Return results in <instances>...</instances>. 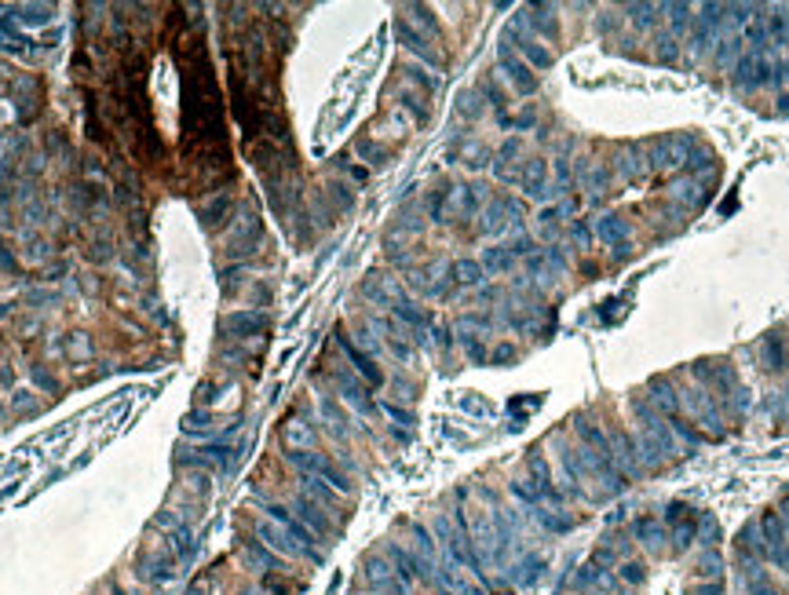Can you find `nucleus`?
<instances>
[{
  "mask_svg": "<svg viewBox=\"0 0 789 595\" xmlns=\"http://www.w3.org/2000/svg\"><path fill=\"white\" fill-rule=\"evenodd\" d=\"M340 347L347 351V358L355 362V369H359V373H362V376H365L369 383H380V380H384V373H380V369L373 365V358H369V355H362V351H359L355 344H351L347 336H340Z\"/></svg>",
  "mask_w": 789,
  "mask_h": 595,
  "instance_id": "obj_8",
  "label": "nucleus"
},
{
  "mask_svg": "<svg viewBox=\"0 0 789 595\" xmlns=\"http://www.w3.org/2000/svg\"><path fill=\"white\" fill-rule=\"evenodd\" d=\"M340 391H344V398L351 402V406H359L362 413H369V409H373V402L365 398V391L359 388V383H351V380H340Z\"/></svg>",
  "mask_w": 789,
  "mask_h": 595,
  "instance_id": "obj_17",
  "label": "nucleus"
},
{
  "mask_svg": "<svg viewBox=\"0 0 789 595\" xmlns=\"http://www.w3.org/2000/svg\"><path fill=\"white\" fill-rule=\"evenodd\" d=\"M241 595H260V592H241Z\"/></svg>",
  "mask_w": 789,
  "mask_h": 595,
  "instance_id": "obj_36",
  "label": "nucleus"
},
{
  "mask_svg": "<svg viewBox=\"0 0 789 595\" xmlns=\"http://www.w3.org/2000/svg\"><path fill=\"white\" fill-rule=\"evenodd\" d=\"M395 314H398L402 321H410L413 329H424V325H428V314H424V311H417L413 303H406V300H398V303H395Z\"/></svg>",
  "mask_w": 789,
  "mask_h": 595,
  "instance_id": "obj_15",
  "label": "nucleus"
},
{
  "mask_svg": "<svg viewBox=\"0 0 789 595\" xmlns=\"http://www.w3.org/2000/svg\"><path fill=\"white\" fill-rule=\"evenodd\" d=\"M764 355H767V369H782V365H786V358H782V340H779V336H767Z\"/></svg>",
  "mask_w": 789,
  "mask_h": 595,
  "instance_id": "obj_20",
  "label": "nucleus"
},
{
  "mask_svg": "<svg viewBox=\"0 0 789 595\" xmlns=\"http://www.w3.org/2000/svg\"><path fill=\"white\" fill-rule=\"evenodd\" d=\"M395 34H398V41H402V44H406V47H410V52H417V55H421L424 62H431V66H442V59H439V52H435V47H428V41H424L421 34H413V29H410V22H402V19H398V26H395Z\"/></svg>",
  "mask_w": 789,
  "mask_h": 595,
  "instance_id": "obj_4",
  "label": "nucleus"
},
{
  "mask_svg": "<svg viewBox=\"0 0 789 595\" xmlns=\"http://www.w3.org/2000/svg\"><path fill=\"white\" fill-rule=\"evenodd\" d=\"M289 460H293L303 475H314V478H321V482H329V486H333L336 493H347V490H351L347 475H344V471H336L326 457L307 453V449H293V453H289Z\"/></svg>",
  "mask_w": 789,
  "mask_h": 595,
  "instance_id": "obj_1",
  "label": "nucleus"
},
{
  "mask_svg": "<svg viewBox=\"0 0 789 595\" xmlns=\"http://www.w3.org/2000/svg\"><path fill=\"white\" fill-rule=\"evenodd\" d=\"M493 358H497V362H508V358H512V347H501V351H497Z\"/></svg>",
  "mask_w": 789,
  "mask_h": 595,
  "instance_id": "obj_35",
  "label": "nucleus"
},
{
  "mask_svg": "<svg viewBox=\"0 0 789 595\" xmlns=\"http://www.w3.org/2000/svg\"><path fill=\"white\" fill-rule=\"evenodd\" d=\"M767 559H771V562H775V566L789 570V544H782V548H775V552H771Z\"/></svg>",
  "mask_w": 789,
  "mask_h": 595,
  "instance_id": "obj_28",
  "label": "nucleus"
},
{
  "mask_svg": "<svg viewBox=\"0 0 789 595\" xmlns=\"http://www.w3.org/2000/svg\"><path fill=\"white\" fill-rule=\"evenodd\" d=\"M194 460L198 464H216V468H227V464L234 460V449L231 446H201Z\"/></svg>",
  "mask_w": 789,
  "mask_h": 595,
  "instance_id": "obj_11",
  "label": "nucleus"
},
{
  "mask_svg": "<svg viewBox=\"0 0 789 595\" xmlns=\"http://www.w3.org/2000/svg\"><path fill=\"white\" fill-rule=\"evenodd\" d=\"M621 577H625V581H629V585H643V577H647V573H643V566H636V562H629V566H621Z\"/></svg>",
  "mask_w": 789,
  "mask_h": 595,
  "instance_id": "obj_27",
  "label": "nucleus"
},
{
  "mask_svg": "<svg viewBox=\"0 0 789 595\" xmlns=\"http://www.w3.org/2000/svg\"><path fill=\"white\" fill-rule=\"evenodd\" d=\"M260 537H263V541H267V544H270V548H275V552H282V555H307V552H303V548H300V544H296L293 537L285 534L282 526H260Z\"/></svg>",
  "mask_w": 789,
  "mask_h": 595,
  "instance_id": "obj_7",
  "label": "nucleus"
},
{
  "mask_svg": "<svg viewBox=\"0 0 789 595\" xmlns=\"http://www.w3.org/2000/svg\"><path fill=\"white\" fill-rule=\"evenodd\" d=\"M223 329L234 332V336H252V332H263L267 329V318L256 314V311H241V314H231L223 321Z\"/></svg>",
  "mask_w": 789,
  "mask_h": 595,
  "instance_id": "obj_6",
  "label": "nucleus"
},
{
  "mask_svg": "<svg viewBox=\"0 0 789 595\" xmlns=\"http://www.w3.org/2000/svg\"><path fill=\"white\" fill-rule=\"evenodd\" d=\"M384 413H388V416H395L398 424H413V416H410V413H402L398 406H384Z\"/></svg>",
  "mask_w": 789,
  "mask_h": 595,
  "instance_id": "obj_31",
  "label": "nucleus"
},
{
  "mask_svg": "<svg viewBox=\"0 0 789 595\" xmlns=\"http://www.w3.org/2000/svg\"><path fill=\"white\" fill-rule=\"evenodd\" d=\"M296 508H300V519L307 522V529H311V534H329V519L321 515V508H318V504H311L307 497H303V501H300Z\"/></svg>",
  "mask_w": 789,
  "mask_h": 595,
  "instance_id": "obj_10",
  "label": "nucleus"
},
{
  "mask_svg": "<svg viewBox=\"0 0 789 595\" xmlns=\"http://www.w3.org/2000/svg\"><path fill=\"white\" fill-rule=\"evenodd\" d=\"M34 380L41 383V388H48V391H55V380H52V376H48V373H44V369H34Z\"/></svg>",
  "mask_w": 789,
  "mask_h": 595,
  "instance_id": "obj_32",
  "label": "nucleus"
},
{
  "mask_svg": "<svg viewBox=\"0 0 789 595\" xmlns=\"http://www.w3.org/2000/svg\"><path fill=\"white\" fill-rule=\"evenodd\" d=\"M600 230H603V237H610V241H618V234H625V223H618V216H607Z\"/></svg>",
  "mask_w": 789,
  "mask_h": 595,
  "instance_id": "obj_26",
  "label": "nucleus"
},
{
  "mask_svg": "<svg viewBox=\"0 0 789 595\" xmlns=\"http://www.w3.org/2000/svg\"><path fill=\"white\" fill-rule=\"evenodd\" d=\"M523 186H526L530 198H544V161H530Z\"/></svg>",
  "mask_w": 789,
  "mask_h": 595,
  "instance_id": "obj_12",
  "label": "nucleus"
},
{
  "mask_svg": "<svg viewBox=\"0 0 789 595\" xmlns=\"http://www.w3.org/2000/svg\"><path fill=\"white\" fill-rule=\"evenodd\" d=\"M482 267H486V270H505V267H512V249H490L486 260H482Z\"/></svg>",
  "mask_w": 789,
  "mask_h": 595,
  "instance_id": "obj_19",
  "label": "nucleus"
},
{
  "mask_svg": "<svg viewBox=\"0 0 789 595\" xmlns=\"http://www.w3.org/2000/svg\"><path fill=\"white\" fill-rule=\"evenodd\" d=\"M672 26H676V29H683V26H687V8H683V4H680V8H672Z\"/></svg>",
  "mask_w": 789,
  "mask_h": 595,
  "instance_id": "obj_33",
  "label": "nucleus"
},
{
  "mask_svg": "<svg viewBox=\"0 0 789 595\" xmlns=\"http://www.w3.org/2000/svg\"><path fill=\"white\" fill-rule=\"evenodd\" d=\"M574 234H577V241H592V234H588V227H585V223H577V227H574Z\"/></svg>",
  "mask_w": 789,
  "mask_h": 595,
  "instance_id": "obj_34",
  "label": "nucleus"
},
{
  "mask_svg": "<svg viewBox=\"0 0 789 595\" xmlns=\"http://www.w3.org/2000/svg\"><path fill=\"white\" fill-rule=\"evenodd\" d=\"M698 519L702 515H695L687 504H669V511H665V522L672 526V534H676V548H687L690 541H695V534H698Z\"/></svg>",
  "mask_w": 789,
  "mask_h": 595,
  "instance_id": "obj_2",
  "label": "nucleus"
},
{
  "mask_svg": "<svg viewBox=\"0 0 789 595\" xmlns=\"http://www.w3.org/2000/svg\"><path fill=\"white\" fill-rule=\"evenodd\" d=\"M285 435H289V442H293V449H300L303 442H311V439H314V431H311V427H303V420H293Z\"/></svg>",
  "mask_w": 789,
  "mask_h": 595,
  "instance_id": "obj_21",
  "label": "nucleus"
},
{
  "mask_svg": "<svg viewBox=\"0 0 789 595\" xmlns=\"http://www.w3.org/2000/svg\"><path fill=\"white\" fill-rule=\"evenodd\" d=\"M454 278H457L461 285H479V281H482V263L457 260V263H454Z\"/></svg>",
  "mask_w": 789,
  "mask_h": 595,
  "instance_id": "obj_13",
  "label": "nucleus"
},
{
  "mask_svg": "<svg viewBox=\"0 0 789 595\" xmlns=\"http://www.w3.org/2000/svg\"><path fill=\"white\" fill-rule=\"evenodd\" d=\"M636 534L643 537V544H658V541H662V526L651 522V519H639L636 522Z\"/></svg>",
  "mask_w": 789,
  "mask_h": 595,
  "instance_id": "obj_22",
  "label": "nucleus"
},
{
  "mask_svg": "<svg viewBox=\"0 0 789 595\" xmlns=\"http://www.w3.org/2000/svg\"><path fill=\"white\" fill-rule=\"evenodd\" d=\"M365 577H369L373 585H388V581H391V566H388L384 559H369V562H365Z\"/></svg>",
  "mask_w": 789,
  "mask_h": 595,
  "instance_id": "obj_18",
  "label": "nucleus"
},
{
  "mask_svg": "<svg viewBox=\"0 0 789 595\" xmlns=\"http://www.w3.org/2000/svg\"><path fill=\"white\" fill-rule=\"evenodd\" d=\"M249 555H252L256 562H260V566H270V570H278V566H282V559H278V555H270L267 548H260V544H249Z\"/></svg>",
  "mask_w": 789,
  "mask_h": 595,
  "instance_id": "obj_23",
  "label": "nucleus"
},
{
  "mask_svg": "<svg viewBox=\"0 0 789 595\" xmlns=\"http://www.w3.org/2000/svg\"><path fill=\"white\" fill-rule=\"evenodd\" d=\"M223 212H227V198H219L212 208H208V212H205V223H219V216H223Z\"/></svg>",
  "mask_w": 789,
  "mask_h": 595,
  "instance_id": "obj_29",
  "label": "nucleus"
},
{
  "mask_svg": "<svg viewBox=\"0 0 789 595\" xmlns=\"http://www.w3.org/2000/svg\"><path fill=\"white\" fill-rule=\"evenodd\" d=\"M760 529H764V548H767V555L775 552V548H782V544H789L786 541V526H782V519L775 515V511H764V519H760Z\"/></svg>",
  "mask_w": 789,
  "mask_h": 595,
  "instance_id": "obj_9",
  "label": "nucleus"
},
{
  "mask_svg": "<svg viewBox=\"0 0 789 595\" xmlns=\"http://www.w3.org/2000/svg\"><path fill=\"white\" fill-rule=\"evenodd\" d=\"M749 588H753V595H782V588H775V585H771L764 573H753Z\"/></svg>",
  "mask_w": 789,
  "mask_h": 595,
  "instance_id": "obj_24",
  "label": "nucleus"
},
{
  "mask_svg": "<svg viewBox=\"0 0 789 595\" xmlns=\"http://www.w3.org/2000/svg\"><path fill=\"white\" fill-rule=\"evenodd\" d=\"M519 52H523V55H526L530 62H534V66H537V70H544V66H552V55H549V52H544V47H537V44H534V41H530V37H519Z\"/></svg>",
  "mask_w": 789,
  "mask_h": 595,
  "instance_id": "obj_14",
  "label": "nucleus"
},
{
  "mask_svg": "<svg viewBox=\"0 0 789 595\" xmlns=\"http://www.w3.org/2000/svg\"><path fill=\"white\" fill-rule=\"evenodd\" d=\"M534 26L541 29L544 37H556V34H559V26H556L552 19H544V8H537V15H534Z\"/></svg>",
  "mask_w": 789,
  "mask_h": 595,
  "instance_id": "obj_25",
  "label": "nucleus"
},
{
  "mask_svg": "<svg viewBox=\"0 0 789 595\" xmlns=\"http://www.w3.org/2000/svg\"><path fill=\"white\" fill-rule=\"evenodd\" d=\"M501 66L508 70V77L515 80V88H519L523 95H530V91L537 88V80H534V73H530V66H523V62L515 59L508 47H501Z\"/></svg>",
  "mask_w": 789,
  "mask_h": 595,
  "instance_id": "obj_5",
  "label": "nucleus"
},
{
  "mask_svg": "<svg viewBox=\"0 0 789 595\" xmlns=\"http://www.w3.org/2000/svg\"><path fill=\"white\" fill-rule=\"evenodd\" d=\"M15 267H19V263H15V256L8 252L4 241H0V270H15Z\"/></svg>",
  "mask_w": 789,
  "mask_h": 595,
  "instance_id": "obj_30",
  "label": "nucleus"
},
{
  "mask_svg": "<svg viewBox=\"0 0 789 595\" xmlns=\"http://www.w3.org/2000/svg\"><path fill=\"white\" fill-rule=\"evenodd\" d=\"M15 19H22V22H29V26H41V22L52 19V8H48V4H26V8H19V15H15Z\"/></svg>",
  "mask_w": 789,
  "mask_h": 595,
  "instance_id": "obj_16",
  "label": "nucleus"
},
{
  "mask_svg": "<svg viewBox=\"0 0 789 595\" xmlns=\"http://www.w3.org/2000/svg\"><path fill=\"white\" fill-rule=\"evenodd\" d=\"M767 73H771L767 59H760V55H746L742 62H738V70H734V80H738L742 88H753V85H764Z\"/></svg>",
  "mask_w": 789,
  "mask_h": 595,
  "instance_id": "obj_3",
  "label": "nucleus"
}]
</instances>
